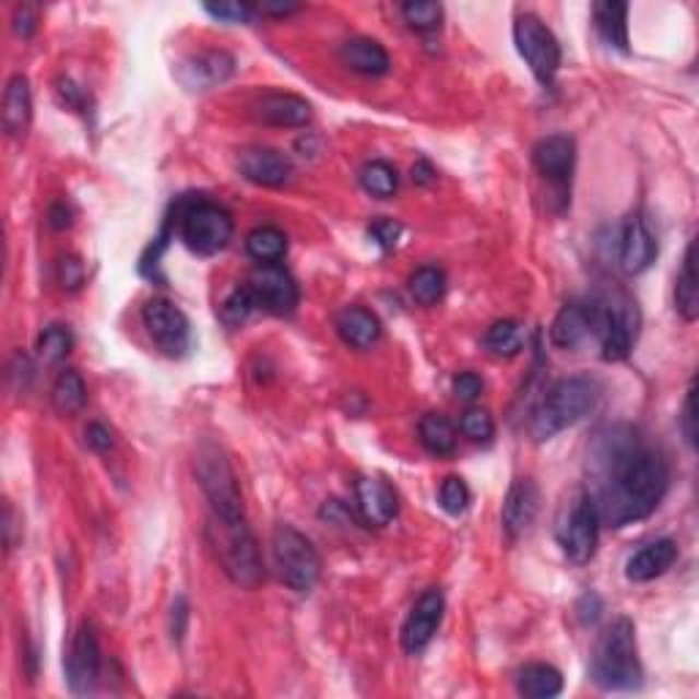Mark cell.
Masks as SVG:
<instances>
[{
	"mask_svg": "<svg viewBox=\"0 0 699 699\" xmlns=\"http://www.w3.org/2000/svg\"><path fill=\"white\" fill-rule=\"evenodd\" d=\"M98 670H102V648L93 626H80V631L71 639L69 655H66V680H69L71 694L85 697L96 688Z\"/></svg>",
	"mask_w": 699,
	"mask_h": 699,
	"instance_id": "obj_14",
	"label": "cell"
},
{
	"mask_svg": "<svg viewBox=\"0 0 699 699\" xmlns=\"http://www.w3.org/2000/svg\"><path fill=\"white\" fill-rule=\"evenodd\" d=\"M590 677L604 691H631L642 683V664L637 655V631L628 617H617L595 644Z\"/></svg>",
	"mask_w": 699,
	"mask_h": 699,
	"instance_id": "obj_3",
	"label": "cell"
},
{
	"mask_svg": "<svg viewBox=\"0 0 699 699\" xmlns=\"http://www.w3.org/2000/svg\"><path fill=\"white\" fill-rule=\"evenodd\" d=\"M246 251H249L251 260H257L260 265L282 262V257L287 254V235L279 227H257L251 229L249 238H246Z\"/></svg>",
	"mask_w": 699,
	"mask_h": 699,
	"instance_id": "obj_32",
	"label": "cell"
},
{
	"mask_svg": "<svg viewBox=\"0 0 699 699\" xmlns=\"http://www.w3.org/2000/svg\"><path fill=\"white\" fill-rule=\"evenodd\" d=\"M369 235L382 249H393L399 244V235H402V224H396L393 218H377V222H371Z\"/></svg>",
	"mask_w": 699,
	"mask_h": 699,
	"instance_id": "obj_43",
	"label": "cell"
},
{
	"mask_svg": "<svg viewBox=\"0 0 699 699\" xmlns=\"http://www.w3.org/2000/svg\"><path fill=\"white\" fill-rule=\"evenodd\" d=\"M413 180L415 183H431V180H435V169H431V164L429 162H418L413 167Z\"/></svg>",
	"mask_w": 699,
	"mask_h": 699,
	"instance_id": "obj_51",
	"label": "cell"
},
{
	"mask_svg": "<svg viewBox=\"0 0 699 699\" xmlns=\"http://www.w3.org/2000/svg\"><path fill=\"white\" fill-rule=\"evenodd\" d=\"M593 333V320H590V304H566L557 317L552 320L549 339L555 347L573 350Z\"/></svg>",
	"mask_w": 699,
	"mask_h": 699,
	"instance_id": "obj_24",
	"label": "cell"
},
{
	"mask_svg": "<svg viewBox=\"0 0 699 699\" xmlns=\"http://www.w3.org/2000/svg\"><path fill=\"white\" fill-rule=\"evenodd\" d=\"M339 60L350 71L366 76H382L391 69V58H388L386 47L375 38H350V42H344L342 49H339Z\"/></svg>",
	"mask_w": 699,
	"mask_h": 699,
	"instance_id": "obj_23",
	"label": "cell"
},
{
	"mask_svg": "<svg viewBox=\"0 0 699 699\" xmlns=\"http://www.w3.org/2000/svg\"><path fill=\"white\" fill-rule=\"evenodd\" d=\"M517 691L528 699H552L562 691V675L549 664H528L517 675Z\"/></svg>",
	"mask_w": 699,
	"mask_h": 699,
	"instance_id": "obj_29",
	"label": "cell"
},
{
	"mask_svg": "<svg viewBox=\"0 0 699 699\" xmlns=\"http://www.w3.org/2000/svg\"><path fill=\"white\" fill-rule=\"evenodd\" d=\"M208 544L216 555L222 571L233 579L238 588L254 590L265 579L260 549L251 535L246 519H218L208 517Z\"/></svg>",
	"mask_w": 699,
	"mask_h": 699,
	"instance_id": "obj_4",
	"label": "cell"
},
{
	"mask_svg": "<svg viewBox=\"0 0 699 699\" xmlns=\"http://www.w3.org/2000/svg\"><path fill=\"white\" fill-rule=\"evenodd\" d=\"M533 162L541 178L566 202L568 189H571L573 164H577V142H573V137L549 134L544 140H538V145L533 147Z\"/></svg>",
	"mask_w": 699,
	"mask_h": 699,
	"instance_id": "obj_13",
	"label": "cell"
},
{
	"mask_svg": "<svg viewBox=\"0 0 699 699\" xmlns=\"http://www.w3.org/2000/svg\"><path fill=\"white\" fill-rule=\"evenodd\" d=\"M593 336L599 339L604 360H623L633 350L639 333L637 304L626 293H612L590 304Z\"/></svg>",
	"mask_w": 699,
	"mask_h": 699,
	"instance_id": "obj_6",
	"label": "cell"
},
{
	"mask_svg": "<svg viewBox=\"0 0 699 699\" xmlns=\"http://www.w3.org/2000/svg\"><path fill=\"white\" fill-rule=\"evenodd\" d=\"M271 552L279 579H282L289 590H295V593L300 595L315 590L322 571V560L320 555H317L315 544H311L300 530H295L293 524L284 522L276 524L271 535Z\"/></svg>",
	"mask_w": 699,
	"mask_h": 699,
	"instance_id": "obj_7",
	"label": "cell"
},
{
	"mask_svg": "<svg viewBox=\"0 0 699 699\" xmlns=\"http://www.w3.org/2000/svg\"><path fill=\"white\" fill-rule=\"evenodd\" d=\"M360 186H364L366 191H369L371 197H380V200H386V197H393L399 189V175L396 169L391 167L388 162H369L364 169H360Z\"/></svg>",
	"mask_w": 699,
	"mask_h": 699,
	"instance_id": "obj_35",
	"label": "cell"
},
{
	"mask_svg": "<svg viewBox=\"0 0 699 699\" xmlns=\"http://www.w3.org/2000/svg\"><path fill=\"white\" fill-rule=\"evenodd\" d=\"M257 309V300L254 295L249 293V287H238L227 295V300L222 304V320L227 325H244L249 320L251 311Z\"/></svg>",
	"mask_w": 699,
	"mask_h": 699,
	"instance_id": "obj_39",
	"label": "cell"
},
{
	"mask_svg": "<svg viewBox=\"0 0 699 699\" xmlns=\"http://www.w3.org/2000/svg\"><path fill=\"white\" fill-rule=\"evenodd\" d=\"M71 347H74V336H71L69 328H63V325L44 328V333L38 336V342H36L38 358L47 360V364L63 360L66 355L71 353Z\"/></svg>",
	"mask_w": 699,
	"mask_h": 699,
	"instance_id": "obj_36",
	"label": "cell"
},
{
	"mask_svg": "<svg viewBox=\"0 0 699 699\" xmlns=\"http://www.w3.org/2000/svg\"><path fill=\"white\" fill-rule=\"evenodd\" d=\"M513 44L535 80L549 87L560 71V44H557L555 33L535 14H519L513 22Z\"/></svg>",
	"mask_w": 699,
	"mask_h": 699,
	"instance_id": "obj_10",
	"label": "cell"
},
{
	"mask_svg": "<svg viewBox=\"0 0 699 699\" xmlns=\"http://www.w3.org/2000/svg\"><path fill=\"white\" fill-rule=\"evenodd\" d=\"M410 295L420 306H431L446 295V273L437 265H424L410 276Z\"/></svg>",
	"mask_w": 699,
	"mask_h": 699,
	"instance_id": "obj_34",
	"label": "cell"
},
{
	"mask_svg": "<svg viewBox=\"0 0 699 699\" xmlns=\"http://www.w3.org/2000/svg\"><path fill=\"white\" fill-rule=\"evenodd\" d=\"M233 216L216 202H194L180 213V238L194 254L211 257L233 240Z\"/></svg>",
	"mask_w": 699,
	"mask_h": 699,
	"instance_id": "obj_9",
	"label": "cell"
},
{
	"mask_svg": "<svg viewBox=\"0 0 699 699\" xmlns=\"http://www.w3.org/2000/svg\"><path fill=\"white\" fill-rule=\"evenodd\" d=\"M599 530L601 517L595 500L590 497V491H577L571 502L562 508L555 528L557 544L562 546L573 566H584V562L593 560L595 546H599Z\"/></svg>",
	"mask_w": 699,
	"mask_h": 699,
	"instance_id": "obj_8",
	"label": "cell"
},
{
	"mask_svg": "<svg viewBox=\"0 0 699 699\" xmlns=\"http://www.w3.org/2000/svg\"><path fill=\"white\" fill-rule=\"evenodd\" d=\"M246 287L254 295L257 309H265L271 315H293L295 306H298V284L282 262H268V265L254 268Z\"/></svg>",
	"mask_w": 699,
	"mask_h": 699,
	"instance_id": "obj_12",
	"label": "cell"
},
{
	"mask_svg": "<svg viewBox=\"0 0 699 699\" xmlns=\"http://www.w3.org/2000/svg\"><path fill=\"white\" fill-rule=\"evenodd\" d=\"M484 347L495 358H513L522 350V325L517 320H497L484 333Z\"/></svg>",
	"mask_w": 699,
	"mask_h": 699,
	"instance_id": "obj_33",
	"label": "cell"
},
{
	"mask_svg": "<svg viewBox=\"0 0 699 699\" xmlns=\"http://www.w3.org/2000/svg\"><path fill=\"white\" fill-rule=\"evenodd\" d=\"M442 612H446V601H442V593L437 588L426 590L415 606L410 609L407 620L402 626V648L407 653H420L426 644L431 642V637L437 633L442 620Z\"/></svg>",
	"mask_w": 699,
	"mask_h": 699,
	"instance_id": "obj_16",
	"label": "cell"
},
{
	"mask_svg": "<svg viewBox=\"0 0 699 699\" xmlns=\"http://www.w3.org/2000/svg\"><path fill=\"white\" fill-rule=\"evenodd\" d=\"M49 224H52L55 229H66L71 224V211L66 208V202H55L52 208H49Z\"/></svg>",
	"mask_w": 699,
	"mask_h": 699,
	"instance_id": "obj_49",
	"label": "cell"
},
{
	"mask_svg": "<svg viewBox=\"0 0 699 699\" xmlns=\"http://www.w3.org/2000/svg\"><path fill=\"white\" fill-rule=\"evenodd\" d=\"M355 502H358V513L364 517V522L375 524V528H386L399 511L396 491L382 478L355 481Z\"/></svg>",
	"mask_w": 699,
	"mask_h": 699,
	"instance_id": "obj_19",
	"label": "cell"
},
{
	"mask_svg": "<svg viewBox=\"0 0 699 699\" xmlns=\"http://www.w3.org/2000/svg\"><path fill=\"white\" fill-rule=\"evenodd\" d=\"M459 429H462V435L470 437V440L486 442L495 435V420H491V415L486 413V410L470 407L467 413L462 415V420H459Z\"/></svg>",
	"mask_w": 699,
	"mask_h": 699,
	"instance_id": "obj_40",
	"label": "cell"
},
{
	"mask_svg": "<svg viewBox=\"0 0 699 699\" xmlns=\"http://www.w3.org/2000/svg\"><path fill=\"white\" fill-rule=\"evenodd\" d=\"M655 257H659V240H655L648 218L642 213H633L623 224L620 233V251H617L620 268L626 273H631V276H637V273L648 271L653 265Z\"/></svg>",
	"mask_w": 699,
	"mask_h": 699,
	"instance_id": "obj_15",
	"label": "cell"
},
{
	"mask_svg": "<svg viewBox=\"0 0 699 699\" xmlns=\"http://www.w3.org/2000/svg\"><path fill=\"white\" fill-rule=\"evenodd\" d=\"M33 31H36V11H33L31 5H20V9L14 11V33L27 38L33 36Z\"/></svg>",
	"mask_w": 699,
	"mask_h": 699,
	"instance_id": "obj_48",
	"label": "cell"
},
{
	"mask_svg": "<svg viewBox=\"0 0 699 699\" xmlns=\"http://www.w3.org/2000/svg\"><path fill=\"white\" fill-rule=\"evenodd\" d=\"M541 495L535 481L530 478H517L508 489L506 502H502V530L511 541H517L519 535L528 533L530 524L538 517Z\"/></svg>",
	"mask_w": 699,
	"mask_h": 699,
	"instance_id": "obj_18",
	"label": "cell"
},
{
	"mask_svg": "<svg viewBox=\"0 0 699 699\" xmlns=\"http://www.w3.org/2000/svg\"><path fill=\"white\" fill-rule=\"evenodd\" d=\"M402 16L410 27H415V31H435V27H440L442 5L426 3V0H413V3L402 5Z\"/></svg>",
	"mask_w": 699,
	"mask_h": 699,
	"instance_id": "obj_37",
	"label": "cell"
},
{
	"mask_svg": "<svg viewBox=\"0 0 699 699\" xmlns=\"http://www.w3.org/2000/svg\"><path fill=\"white\" fill-rule=\"evenodd\" d=\"M85 440H87V446L93 448V451H109V448H112V431L107 429V426L104 424H91L85 429Z\"/></svg>",
	"mask_w": 699,
	"mask_h": 699,
	"instance_id": "obj_45",
	"label": "cell"
},
{
	"mask_svg": "<svg viewBox=\"0 0 699 699\" xmlns=\"http://www.w3.org/2000/svg\"><path fill=\"white\" fill-rule=\"evenodd\" d=\"M52 404L60 415H76L87 404L85 380L76 369H63L52 386Z\"/></svg>",
	"mask_w": 699,
	"mask_h": 699,
	"instance_id": "obj_31",
	"label": "cell"
},
{
	"mask_svg": "<svg viewBox=\"0 0 699 699\" xmlns=\"http://www.w3.org/2000/svg\"><path fill=\"white\" fill-rule=\"evenodd\" d=\"M33 118V96H31V82L25 74H14L5 85L3 93V129L11 137H25V131L31 129Z\"/></svg>",
	"mask_w": 699,
	"mask_h": 699,
	"instance_id": "obj_25",
	"label": "cell"
},
{
	"mask_svg": "<svg viewBox=\"0 0 699 699\" xmlns=\"http://www.w3.org/2000/svg\"><path fill=\"white\" fill-rule=\"evenodd\" d=\"M194 473L211 517L218 519H246L244 517V497H240L238 475L229 464L227 453L218 442L202 440L194 453Z\"/></svg>",
	"mask_w": 699,
	"mask_h": 699,
	"instance_id": "obj_5",
	"label": "cell"
},
{
	"mask_svg": "<svg viewBox=\"0 0 699 699\" xmlns=\"http://www.w3.org/2000/svg\"><path fill=\"white\" fill-rule=\"evenodd\" d=\"M235 71V58L224 49H211V52H202L197 58L186 60L180 66L178 76L189 91H208L213 85H222L233 76Z\"/></svg>",
	"mask_w": 699,
	"mask_h": 699,
	"instance_id": "obj_20",
	"label": "cell"
},
{
	"mask_svg": "<svg viewBox=\"0 0 699 699\" xmlns=\"http://www.w3.org/2000/svg\"><path fill=\"white\" fill-rule=\"evenodd\" d=\"M142 322L151 333L153 344L169 358H180L191 347L189 317L167 298H151L142 306Z\"/></svg>",
	"mask_w": 699,
	"mask_h": 699,
	"instance_id": "obj_11",
	"label": "cell"
},
{
	"mask_svg": "<svg viewBox=\"0 0 699 699\" xmlns=\"http://www.w3.org/2000/svg\"><path fill=\"white\" fill-rule=\"evenodd\" d=\"M593 22L601 42L612 49L628 52V5L617 0H601L593 5Z\"/></svg>",
	"mask_w": 699,
	"mask_h": 699,
	"instance_id": "obj_27",
	"label": "cell"
},
{
	"mask_svg": "<svg viewBox=\"0 0 699 699\" xmlns=\"http://www.w3.org/2000/svg\"><path fill=\"white\" fill-rule=\"evenodd\" d=\"M599 396L601 388L593 377L577 375L557 380L544 393L538 407L533 410V418H530V435H533V440H552L562 429L579 424L584 415L593 413L595 404H599Z\"/></svg>",
	"mask_w": 699,
	"mask_h": 699,
	"instance_id": "obj_2",
	"label": "cell"
},
{
	"mask_svg": "<svg viewBox=\"0 0 699 699\" xmlns=\"http://www.w3.org/2000/svg\"><path fill=\"white\" fill-rule=\"evenodd\" d=\"M595 491L590 497L599 508L601 524L626 528L648 519L670 489V467L664 459L639 442L631 431L604 437L593 457Z\"/></svg>",
	"mask_w": 699,
	"mask_h": 699,
	"instance_id": "obj_1",
	"label": "cell"
},
{
	"mask_svg": "<svg viewBox=\"0 0 699 699\" xmlns=\"http://www.w3.org/2000/svg\"><path fill=\"white\" fill-rule=\"evenodd\" d=\"M205 11L218 22L227 25H249L254 20L257 9L249 3H205Z\"/></svg>",
	"mask_w": 699,
	"mask_h": 699,
	"instance_id": "obj_41",
	"label": "cell"
},
{
	"mask_svg": "<svg viewBox=\"0 0 699 699\" xmlns=\"http://www.w3.org/2000/svg\"><path fill=\"white\" fill-rule=\"evenodd\" d=\"M680 429L686 437L688 446H697V391H694V382L688 386L686 402H683V415H680Z\"/></svg>",
	"mask_w": 699,
	"mask_h": 699,
	"instance_id": "obj_42",
	"label": "cell"
},
{
	"mask_svg": "<svg viewBox=\"0 0 699 699\" xmlns=\"http://www.w3.org/2000/svg\"><path fill=\"white\" fill-rule=\"evenodd\" d=\"M254 118L268 126L300 129L311 120V104L295 93H268L254 104Z\"/></svg>",
	"mask_w": 699,
	"mask_h": 699,
	"instance_id": "obj_21",
	"label": "cell"
},
{
	"mask_svg": "<svg viewBox=\"0 0 699 699\" xmlns=\"http://www.w3.org/2000/svg\"><path fill=\"white\" fill-rule=\"evenodd\" d=\"M694 254H697V244L691 240L686 249V257H683V268L677 273L675 284V309L686 322H694L699 317V282Z\"/></svg>",
	"mask_w": 699,
	"mask_h": 699,
	"instance_id": "obj_28",
	"label": "cell"
},
{
	"mask_svg": "<svg viewBox=\"0 0 699 699\" xmlns=\"http://www.w3.org/2000/svg\"><path fill=\"white\" fill-rule=\"evenodd\" d=\"M677 560V544L672 538H659L653 544H644L642 549L633 552L626 562V577L631 582H650L670 571Z\"/></svg>",
	"mask_w": 699,
	"mask_h": 699,
	"instance_id": "obj_22",
	"label": "cell"
},
{
	"mask_svg": "<svg viewBox=\"0 0 699 699\" xmlns=\"http://www.w3.org/2000/svg\"><path fill=\"white\" fill-rule=\"evenodd\" d=\"M186 620H189V604H186V599L180 595L173 604V615H169V631H173V639H178V642L186 633Z\"/></svg>",
	"mask_w": 699,
	"mask_h": 699,
	"instance_id": "obj_47",
	"label": "cell"
},
{
	"mask_svg": "<svg viewBox=\"0 0 699 699\" xmlns=\"http://www.w3.org/2000/svg\"><path fill=\"white\" fill-rule=\"evenodd\" d=\"M484 391V380H481L475 371H462V375L453 377V393H457L462 402H473Z\"/></svg>",
	"mask_w": 699,
	"mask_h": 699,
	"instance_id": "obj_44",
	"label": "cell"
},
{
	"mask_svg": "<svg viewBox=\"0 0 699 699\" xmlns=\"http://www.w3.org/2000/svg\"><path fill=\"white\" fill-rule=\"evenodd\" d=\"M336 331L344 344H350L355 350H366L380 339L382 328L380 320L369 309H364V306H347L344 311H339Z\"/></svg>",
	"mask_w": 699,
	"mask_h": 699,
	"instance_id": "obj_26",
	"label": "cell"
},
{
	"mask_svg": "<svg viewBox=\"0 0 699 699\" xmlns=\"http://www.w3.org/2000/svg\"><path fill=\"white\" fill-rule=\"evenodd\" d=\"M238 169L246 180L257 186H276L289 183L293 178V162L284 153L273 147H246L238 156Z\"/></svg>",
	"mask_w": 699,
	"mask_h": 699,
	"instance_id": "obj_17",
	"label": "cell"
},
{
	"mask_svg": "<svg viewBox=\"0 0 699 699\" xmlns=\"http://www.w3.org/2000/svg\"><path fill=\"white\" fill-rule=\"evenodd\" d=\"M60 282L69 289H76L82 284V262L76 257H63L60 260Z\"/></svg>",
	"mask_w": 699,
	"mask_h": 699,
	"instance_id": "obj_46",
	"label": "cell"
},
{
	"mask_svg": "<svg viewBox=\"0 0 699 699\" xmlns=\"http://www.w3.org/2000/svg\"><path fill=\"white\" fill-rule=\"evenodd\" d=\"M300 5L295 3H260V14H271V16H287L293 14V11H298Z\"/></svg>",
	"mask_w": 699,
	"mask_h": 699,
	"instance_id": "obj_50",
	"label": "cell"
},
{
	"mask_svg": "<svg viewBox=\"0 0 699 699\" xmlns=\"http://www.w3.org/2000/svg\"><path fill=\"white\" fill-rule=\"evenodd\" d=\"M437 500H440L442 511L451 513V517H459V513L467 511L470 506L467 484H464L459 475H448V478L440 484V495H437Z\"/></svg>",
	"mask_w": 699,
	"mask_h": 699,
	"instance_id": "obj_38",
	"label": "cell"
},
{
	"mask_svg": "<svg viewBox=\"0 0 699 699\" xmlns=\"http://www.w3.org/2000/svg\"><path fill=\"white\" fill-rule=\"evenodd\" d=\"M418 440L431 457H451L457 448V431L440 413H426L418 424Z\"/></svg>",
	"mask_w": 699,
	"mask_h": 699,
	"instance_id": "obj_30",
	"label": "cell"
}]
</instances>
